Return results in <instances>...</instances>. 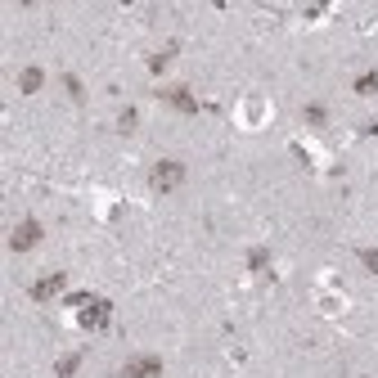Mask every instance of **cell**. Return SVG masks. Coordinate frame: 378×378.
Segmentation results:
<instances>
[{"mask_svg": "<svg viewBox=\"0 0 378 378\" xmlns=\"http://www.w3.org/2000/svg\"><path fill=\"white\" fill-rule=\"evenodd\" d=\"M149 185H153V194H176V189L185 185V162H180V158H162V162H153Z\"/></svg>", "mask_w": 378, "mask_h": 378, "instance_id": "1", "label": "cell"}, {"mask_svg": "<svg viewBox=\"0 0 378 378\" xmlns=\"http://www.w3.org/2000/svg\"><path fill=\"white\" fill-rule=\"evenodd\" d=\"M63 284H68L63 270H50V275H41L37 284H28V297L32 302H54V297L63 293Z\"/></svg>", "mask_w": 378, "mask_h": 378, "instance_id": "2", "label": "cell"}, {"mask_svg": "<svg viewBox=\"0 0 378 378\" xmlns=\"http://www.w3.org/2000/svg\"><path fill=\"white\" fill-rule=\"evenodd\" d=\"M162 356H131L122 369H117V378H162Z\"/></svg>", "mask_w": 378, "mask_h": 378, "instance_id": "3", "label": "cell"}, {"mask_svg": "<svg viewBox=\"0 0 378 378\" xmlns=\"http://www.w3.org/2000/svg\"><path fill=\"white\" fill-rule=\"evenodd\" d=\"M41 235H46V230H41V221H37V217H28V221H19V226H14L10 248H14V252H32V248L41 243Z\"/></svg>", "mask_w": 378, "mask_h": 378, "instance_id": "4", "label": "cell"}, {"mask_svg": "<svg viewBox=\"0 0 378 378\" xmlns=\"http://www.w3.org/2000/svg\"><path fill=\"white\" fill-rule=\"evenodd\" d=\"M158 99H162V104H171L176 113H185V117H194V113L203 108L199 99H194V90H189V86H167V90H162Z\"/></svg>", "mask_w": 378, "mask_h": 378, "instance_id": "5", "label": "cell"}, {"mask_svg": "<svg viewBox=\"0 0 378 378\" xmlns=\"http://www.w3.org/2000/svg\"><path fill=\"white\" fill-rule=\"evenodd\" d=\"M81 324H86V329H94V333H104L108 324H113V306H108L104 297H94V302H90V311L81 315Z\"/></svg>", "mask_w": 378, "mask_h": 378, "instance_id": "6", "label": "cell"}, {"mask_svg": "<svg viewBox=\"0 0 378 378\" xmlns=\"http://www.w3.org/2000/svg\"><path fill=\"white\" fill-rule=\"evenodd\" d=\"M351 94H360V99H374V94H378V68L360 72L356 81H351Z\"/></svg>", "mask_w": 378, "mask_h": 378, "instance_id": "7", "label": "cell"}, {"mask_svg": "<svg viewBox=\"0 0 378 378\" xmlns=\"http://www.w3.org/2000/svg\"><path fill=\"white\" fill-rule=\"evenodd\" d=\"M41 86H46V72H41V68H23L19 72V90L23 94H37Z\"/></svg>", "mask_w": 378, "mask_h": 378, "instance_id": "8", "label": "cell"}, {"mask_svg": "<svg viewBox=\"0 0 378 378\" xmlns=\"http://www.w3.org/2000/svg\"><path fill=\"white\" fill-rule=\"evenodd\" d=\"M77 369H81V351H68L63 360H54V374H59V378H72Z\"/></svg>", "mask_w": 378, "mask_h": 378, "instance_id": "9", "label": "cell"}, {"mask_svg": "<svg viewBox=\"0 0 378 378\" xmlns=\"http://www.w3.org/2000/svg\"><path fill=\"white\" fill-rule=\"evenodd\" d=\"M266 266H270V248H266V243L248 248V270H266Z\"/></svg>", "mask_w": 378, "mask_h": 378, "instance_id": "10", "label": "cell"}, {"mask_svg": "<svg viewBox=\"0 0 378 378\" xmlns=\"http://www.w3.org/2000/svg\"><path fill=\"white\" fill-rule=\"evenodd\" d=\"M171 54H176V46H167V50H158V54H149V72H153V77H158V72H167Z\"/></svg>", "mask_w": 378, "mask_h": 378, "instance_id": "11", "label": "cell"}, {"mask_svg": "<svg viewBox=\"0 0 378 378\" xmlns=\"http://www.w3.org/2000/svg\"><path fill=\"white\" fill-rule=\"evenodd\" d=\"M261 117H266V104H261V99H248V113H243V122H248V126H261Z\"/></svg>", "mask_w": 378, "mask_h": 378, "instance_id": "12", "label": "cell"}, {"mask_svg": "<svg viewBox=\"0 0 378 378\" xmlns=\"http://www.w3.org/2000/svg\"><path fill=\"white\" fill-rule=\"evenodd\" d=\"M306 122H311V126H324V122H329V108H320V104H306Z\"/></svg>", "mask_w": 378, "mask_h": 378, "instance_id": "13", "label": "cell"}, {"mask_svg": "<svg viewBox=\"0 0 378 378\" xmlns=\"http://www.w3.org/2000/svg\"><path fill=\"white\" fill-rule=\"evenodd\" d=\"M356 257H360V266H365L369 275H378V248H360Z\"/></svg>", "mask_w": 378, "mask_h": 378, "instance_id": "14", "label": "cell"}, {"mask_svg": "<svg viewBox=\"0 0 378 378\" xmlns=\"http://www.w3.org/2000/svg\"><path fill=\"white\" fill-rule=\"evenodd\" d=\"M63 90H68V94H72L77 104H81V99H86V86H81V81H77V77H72V72H68V77H63Z\"/></svg>", "mask_w": 378, "mask_h": 378, "instance_id": "15", "label": "cell"}, {"mask_svg": "<svg viewBox=\"0 0 378 378\" xmlns=\"http://www.w3.org/2000/svg\"><path fill=\"white\" fill-rule=\"evenodd\" d=\"M117 126H122V131H135V126H140V113H135V108H122V113H117Z\"/></svg>", "mask_w": 378, "mask_h": 378, "instance_id": "16", "label": "cell"}, {"mask_svg": "<svg viewBox=\"0 0 378 378\" xmlns=\"http://www.w3.org/2000/svg\"><path fill=\"white\" fill-rule=\"evenodd\" d=\"M94 302V293H68L63 297V306H90Z\"/></svg>", "mask_w": 378, "mask_h": 378, "instance_id": "17", "label": "cell"}, {"mask_svg": "<svg viewBox=\"0 0 378 378\" xmlns=\"http://www.w3.org/2000/svg\"><path fill=\"white\" fill-rule=\"evenodd\" d=\"M360 135H378V122H365V131H360Z\"/></svg>", "mask_w": 378, "mask_h": 378, "instance_id": "18", "label": "cell"}]
</instances>
